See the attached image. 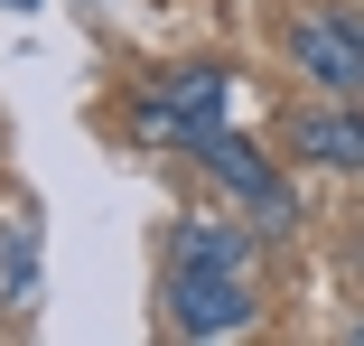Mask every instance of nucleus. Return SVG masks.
Listing matches in <instances>:
<instances>
[{
  "label": "nucleus",
  "instance_id": "7ed1b4c3",
  "mask_svg": "<svg viewBox=\"0 0 364 346\" xmlns=\"http://www.w3.org/2000/svg\"><path fill=\"white\" fill-rule=\"evenodd\" d=\"M196 159H205V178H215V187L243 206V225H262V234H289V225H299V196H289V178L262 159L252 131H205Z\"/></svg>",
  "mask_w": 364,
  "mask_h": 346
},
{
  "label": "nucleus",
  "instance_id": "6e6552de",
  "mask_svg": "<svg viewBox=\"0 0 364 346\" xmlns=\"http://www.w3.org/2000/svg\"><path fill=\"white\" fill-rule=\"evenodd\" d=\"M346 337H355V346H364V318H355V327H346Z\"/></svg>",
  "mask_w": 364,
  "mask_h": 346
},
{
  "label": "nucleus",
  "instance_id": "0eeeda50",
  "mask_svg": "<svg viewBox=\"0 0 364 346\" xmlns=\"http://www.w3.org/2000/svg\"><path fill=\"white\" fill-rule=\"evenodd\" d=\"M0 10H38V0H0Z\"/></svg>",
  "mask_w": 364,
  "mask_h": 346
},
{
  "label": "nucleus",
  "instance_id": "f03ea898",
  "mask_svg": "<svg viewBox=\"0 0 364 346\" xmlns=\"http://www.w3.org/2000/svg\"><path fill=\"white\" fill-rule=\"evenodd\" d=\"M225 94H234L225 65H178V75H150V94L131 103V131H140L150 150H196L205 131H225Z\"/></svg>",
  "mask_w": 364,
  "mask_h": 346
},
{
  "label": "nucleus",
  "instance_id": "f257e3e1",
  "mask_svg": "<svg viewBox=\"0 0 364 346\" xmlns=\"http://www.w3.org/2000/svg\"><path fill=\"white\" fill-rule=\"evenodd\" d=\"M280 56H289V75L318 85V94H364V10L355 0L289 10L280 19Z\"/></svg>",
  "mask_w": 364,
  "mask_h": 346
},
{
  "label": "nucleus",
  "instance_id": "1a4fd4ad",
  "mask_svg": "<svg viewBox=\"0 0 364 346\" xmlns=\"http://www.w3.org/2000/svg\"><path fill=\"white\" fill-rule=\"evenodd\" d=\"M355 271H364V234H355Z\"/></svg>",
  "mask_w": 364,
  "mask_h": 346
},
{
  "label": "nucleus",
  "instance_id": "20e7f679",
  "mask_svg": "<svg viewBox=\"0 0 364 346\" xmlns=\"http://www.w3.org/2000/svg\"><path fill=\"white\" fill-rule=\"evenodd\" d=\"M168 327L215 346V337H252L262 300H252V271H196V262H168V290H159Z\"/></svg>",
  "mask_w": 364,
  "mask_h": 346
},
{
  "label": "nucleus",
  "instance_id": "39448f33",
  "mask_svg": "<svg viewBox=\"0 0 364 346\" xmlns=\"http://www.w3.org/2000/svg\"><path fill=\"white\" fill-rule=\"evenodd\" d=\"M289 159L309 169H364V94H318L289 112Z\"/></svg>",
  "mask_w": 364,
  "mask_h": 346
},
{
  "label": "nucleus",
  "instance_id": "423d86ee",
  "mask_svg": "<svg viewBox=\"0 0 364 346\" xmlns=\"http://www.w3.org/2000/svg\"><path fill=\"white\" fill-rule=\"evenodd\" d=\"M168 262H196V271H252V225L178 216V225H168Z\"/></svg>",
  "mask_w": 364,
  "mask_h": 346
}]
</instances>
